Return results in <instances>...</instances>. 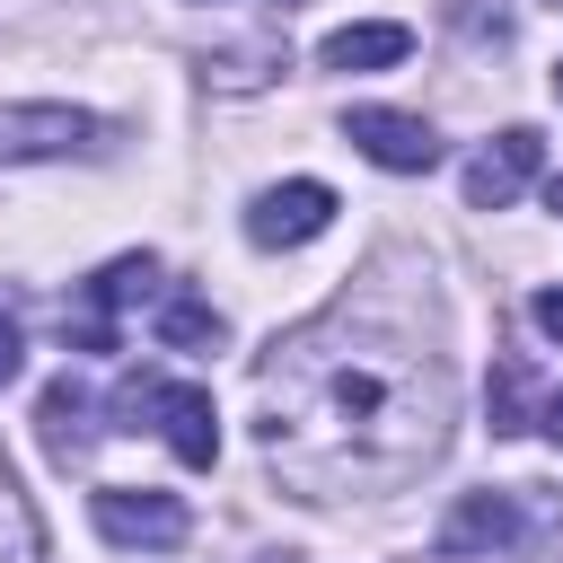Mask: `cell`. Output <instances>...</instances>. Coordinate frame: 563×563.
<instances>
[{
    "label": "cell",
    "mask_w": 563,
    "mask_h": 563,
    "mask_svg": "<svg viewBox=\"0 0 563 563\" xmlns=\"http://www.w3.org/2000/svg\"><path fill=\"white\" fill-rule=\"evenodd\" d=\"M282 9H299V0H282Z\"/></svg>",
    "instance_id": "19"
},
{
    "label": "cell",
    "mask_w": 563,
    "mask_h": 563,
    "mask_svg": "<svg viewBox=\"0 0 563 563\" xmlns=\"http://www.w3.org/2000/svg\"><path fill=\"white\" fill-rule=\"evenodd\" d=\"M325 229H334V185H317V176L264 185V194L246 202V238H255V246H308V238H325Z\"/></svg>",
    "instance_id": "7"
},
{
    "label": "cell",
    "mask_w": 563,
    "mask_h": 563,
    "mask_svg": "<svg viewBox=\"0 0 563 563\" xmlns=\"http://www.w3.org/2000/svg\"><path fill=\"white\" fill-rule=\"evenodd\" d=\"M220 334H229V325H220L211 299H185V290H176V299L158 308V343H176V352H220Z\"/></svg>",
    "instance_id": "12"
},
{
    "label": "cell",
    "mask_w": 563,
    "mask_h": 563,
    "mask_svg": "<svg viewBox=\"0 0 563 563\" xmlns=\"http://www.w3.org/2000/svg\"><path fill=\"white\" fill-rule=\"evenodd\" d=\"M537 167H545V132L510 123V132H493V141L466 158V202H475V211H510Z\"/></svg>",
    "instance_id": "8"
},
{
    "label": "cell",
    "mask_w": 563,
    "mask_h": 563,
    "mask_svg": "<svg viewBox=\"0 0 563 563\" xmlns=\"http://www.w3.org/2000/svg\"><path fill=\"white\" fill-rule=\"evenodd\" d=\"M519 396H528V369H519V361H501V369H493V431H528Z\"/></svg>",
    "instance_id": "13"
},
{
    "label": "cell",
    "mask_w": 563,
    "mask_h": 563,
    "mask_svg": "<svg viewBox=\"0 0 563 563\" xmlns=\"http://www.w3.org/2000/svg\"><path fill=\"white\" fill-rule=\"evenodd\" d=\"M510 537H519V501L510 493H466L449 510V528H440V554H493Z\"/></svg>",
    "instance_id": "9"
},
{
    "label": "cell",
    "mask_w": 563,
    "mask_h": 563,
    "mask_svg": "<svg viewBox=\"0 0 563 563\" xmlns=\"http://www.w3.org/2000/svg\"><path fill=\"white\" fill-rule=\"evenodd\" d=\"M545 202H554V211H563V176H554V185H545Z\"/></svg>",
    "instance_id": "17"
},
{
    "label": "cell",
    "mask_w": 563,
    "mask_h": 563,
    "mask_svg": "<svg viewBox=\"0 0 563 563\" xmlns=\"http://www.w3.org/2000/svg\"><path fill=\"white\" fill-rule=\"evenodd\" d=\"M554 97H563V70H554Z\"/></svg>",
    "instance_id": "18"
},
{
    "label": "cell",
    "mask_w": 563,
    "mask_h": 563,
    "mask_svg": "<svg viewBox=\"0 0 563 563\" xmlns=\"http://www.w3.org/2000/svg\"><path fill=\"white\" fill-rule=\"evenodd\" d=\"M9 378H18V325L0 317V387H9Z\"/></svg>",
    "instance_id": "15"
},
{
    "label": "cell",
    "mask_w": 563,
    "mask_h": 563,
    "mask_svg": "<svg viewBox=\"0 0 563 563\" xmlns=\"http://www.w3.org/2000/svg\"><path fill=\"white\" fill-rule=\"evenodd\" d=\"M255 405L264 466L299 501H352L396 493L440 457L457 422V369L431 299L405 282H361L264 352Z\"/></svg>",
    "instance_id": "1"
},
{
    "label": "cell",
    "mask_w": 563,
    "mask_h": 563,
    "mask_svg": "<svg viewBox=\"0 0 563 563\" xmlns=\"http://www.w3.org/2000/svg\"><path fill=\"white\" fill-rule=\"evenodd\" d=\"M413 53V26H396V18H361V26H334L325 35V70H387V62H405Z\"/></svg>",
    "instance_id": "10"
},
{
    "label": "cell",
    "mask_w": 563,
    "mask_h": 563,
    "mask_svg": "<svg viewBox=\"0 0 563 563\" xmlns=\"http://www.w3.org/2000/svg\"><path fill=\"white\" fill-rule=\"evenodd\" d=\"M537 334H554V343H563V282H554V290H537Z\"/></svg>",
    "instance_id": "14"
},
{
    "label": "cell",
    "mask_w": 563,
    "mask_h": 563,
    "mask_svg": "<svg viewBox=\"0 0 563 563\" xmlns=\"http://www.w3.org/2000/svg\"><path fill=\"white\" fill-rule=\"evenodd\" d=\"M343 141H352L369 167H387V176L440 167V132H431L422 114H396V106H352V114H343Z\"/></svg>",
    "instance_id": "6"
},
{
    "label": "cell",
    "mask_w": 563,
    "mask_h": 563,
    "mask_svg": "<svg viewBox=\"0 0 563 563\" xmlns=\"http://www.w3.org/2000/svg\"><path fill=\"white\" fill-rule=\"evenodd\" d=\"M88 413H97V405H88V387H79V378H53V387H44V405H35L44 449H53V457H79V449H88V431H97Z\"/></svg>",
    "instance_id": "11"
},
{
    "label": "cell",
    "mask_w": 563,
    "mask_h": 563,
    "mask_svg": "<svg viewBox=\"0 0 563 563\" xmlns=\"http://www.w3.org/2000/svg\"><path fill=\"white\" fill-rule=\"evenodd\" d=\"M114 413H123L132 431L150 422V431H158V440H167L185 466H211V457H220V413H211V396H202L194 378H158V369H132V378L114 387Z\"/></svg>",
    "instance_id": "2"
},
{
    "label": "cell",
    "mask_w": 563,
    "mask_h": 563,
    "mask_svg": "<svg viewBox=\"0 0 563 563\" xmlns=\"http://www.w3.org/2000/svg\"><path fill=\"white\" fill-rule=\"evenodd\" d=\"M150 282H158V255H114V264L62 308L70 343H79V352H114V317H123L132 299H150Z\"/></svg>",
    "instance_id": "3"
},
{
    "label": "cell",
    "mask_w": 563,
    "mask_h": 563,
    "mask_svg": "<svg viewBox=\"0 0 563 563\" xmlns=\"http://www.w3.org/2000/svg\"><path fill=\"white\" fill-rule=\"evenodd\" d=\"M79 150H106L97 114H79V106H0V167H18V158H79Z\"/></svg>",
    "instance_id": "5"
},
{
    "label": "cell",
    "mask_w": 563,
    "mask_h": 563,
    "mask_svg": "<svg viewBox=\"0 0 563 563\" xmlns=\"http://www.w3.org/2000/svg\"><path fill=\"white\" fill-rule=\"evenodd\" d=\"M88 519H97L114 545H150V554L185 545V501H176V493H150V484H97V493H88Z\"/></svg>",
    "instance_id": "4"
},
{
    "label": "cell",
    "mask_w": 563,
    "mask_h": 563,
    "mask_svg": "<svg viewBox=\"0 0 563 563\" xmlns=\"http://www.w3.org/2000/svg\"><path fill=\"white\" fill-rule=\"evenodd\" d=\"M537 431H545V440H563V387H554V396L537 405Z\"/></svg>",
    "instance_id": "16"
}]
</instances>
